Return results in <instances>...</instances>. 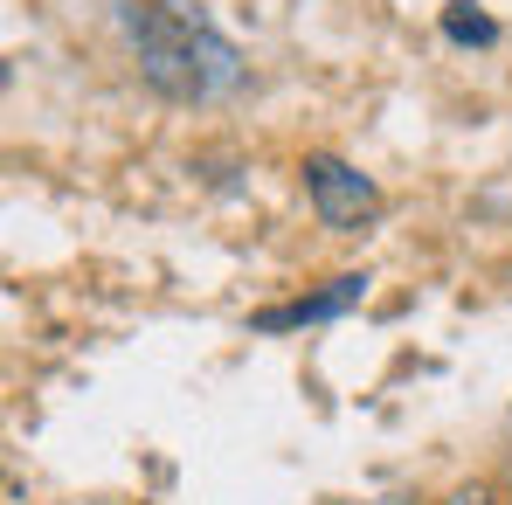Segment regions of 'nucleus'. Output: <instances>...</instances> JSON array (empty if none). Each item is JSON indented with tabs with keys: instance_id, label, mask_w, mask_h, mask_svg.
Masks as SVG:
<instances>
[{
	"instance_id": "1",
	"label": "nucleus",
	"mask_w": 512,
	"mask_h": 505,
	"mask_svg": "<svg viewBox=\"0 0 512 505\" xmlns=\"http://www.w3.org/2000/svg\"><path fill=\"white\" fill-rule=\"evenodd\" d=\"M118 28L132 42L139 77L160 90V97H173V104H215V97H236L243 90L236 42L215 35L208 21L167 7V0H125L118 7Z\"/></svg>"
},
{
	"instance_id": "2",
	"label": "nucleus",
	"mask_w": 512,
	"mask_h": 505,
	"mask_svg": "<svg viewBox=\"0 0 512 505\" xmlns=\"http://www.w3.org/2000/svg\"><path fill=\"white\" fill-rule=\"evenodd\" d=\"M305 194H312V215L340 236H360L374 215H381V187L367 180L360 167H346L333 153H312L305 160Z\"/></svg>"
},
{
	"instance_id": "3",
	"label": "nucleus",
	"mask_w": 512,
	"mask_h": 505,
	"mask_svg": "<svg viewBox=\"0 0 512 505\" xmlns=\"http://www.w3.org/2000/svg\"><path fill=\"white\" fill-rule=\"evenodd\" d=\"M367 298V277H333L326 291H312V298H291V305H270V312H256V326L263 333H284V326H319V319H340Z\"/></svg>"
},
{
	"instance_id": "4",
	"label": "nucleus",
	"mask_w": 512,
	"mask_h": 505,
	"mask_svg": "<svg viewBox=\"0 0 512 505\" xmlns=\"http://www.w3.org/2000/svg\"><path fill=\"white\" fill-rule=\"evenodd\" d=\"M443 35H450V42H478V49H485L499 28H492L478 7H443Z\"/></svg>"
},
{
	"instance_id": "5",
	"label": "nucleus",
	"mask_w": 512,
	"mask_h": 505,
	"mask_svg": "<svg viewBox=\"0 0 512 505\" xmlns=\"http://www.w3.org/2000/svg\"><path fill=\"white\" fill-rule=\"evenodd\" d=\"M450 505H492V492L485 485H464V492H450Z\"/></svg>"
}]
</instances>
